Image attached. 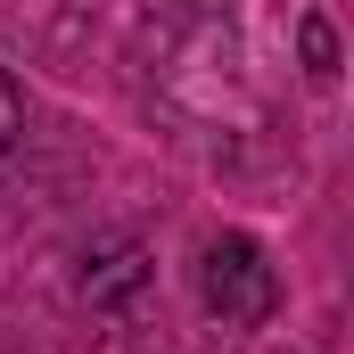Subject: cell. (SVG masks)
Listing matches in <instances>:
<instances>
[{"label":"cell","instance_id":"obj_1","mask_svg":"<svg viewBox=\"0 0 354 354\" xmlns=\"http://www.w3.org/2000/svg\"><path fill=\"white\" fill-rule=\"evenodd\" d=\"M189 288H198L206 322H223V330H264L280 313V264L248 231H214L198 248V264H189Z\"/></svg>","mask_w":354,"mask_h":354},{"label":"cell","instance_id":"obj_4","mask_svg":"<svg viewBox=\"0 0 354 354\" xmlns=\"http://www.w3.org/2000/svg\"><path fill=\"white\" fill-rule=\"evenodd\" d=\"M305 66H313L322 83L338 75V41H330V25H322V17H305Z\"/></svg>","mask_w":354,"mask_h":354},{"label":"cell","instance_id":"obj_3","mask_svg":"<svg viewBox=\"0 0 354 354\" xmlns=\"http://www.w3.org/2000/svg\"><path fill=\"white\" fill-rule=\"evenodd\" d=\"M17 140H25V83L0 66V157H8Z\"/></svg>","mask_w":354,"mask_h":354},{"label":"cell","instance_id":"obj_2","mask_svg":"<svg viewBox=\"0 0 354 354\" xmlns=\"http://www.w3.org/2000/svg\"><path fill=\"white\" fill-rule=\"evenodd\" d=\"M140 288H149V248H140L132 231H115V239H91V248H83L75 297H83L91 313H124Z\"/></svg>","mask_w":354,"mask_h":354}]
</instances>
